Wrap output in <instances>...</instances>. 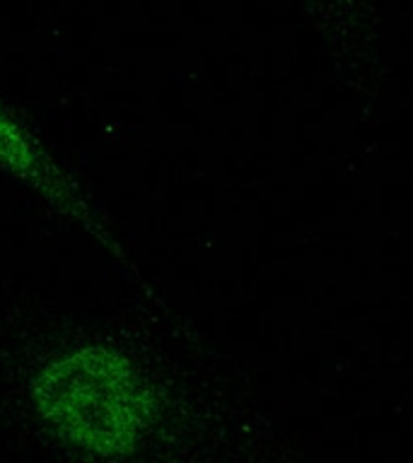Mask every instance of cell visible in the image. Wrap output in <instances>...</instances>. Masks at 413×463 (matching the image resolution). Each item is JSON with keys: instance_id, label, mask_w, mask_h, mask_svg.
I'll return each mask as SVG.
<instances>
[{"instance_id": "obj_1", "label": "cell", "mask_w": 413, "mask_h": 463, "mask_svg": "<svg viewBox=\"0 0 413 463\" xmlns=\"http://www.w3.org/2000/svg\"><path fill=\"white\" fill-rule=\"evenodd\" d=\"M36 412L68 444L97 456L136 447L150 420V396L126 357L85 345L58 357L34 379Z\"/></svg>"}, {"instance_id": "obj_2", "label": "cell", "mask_w": 413, "mask_h": 463, "mask_svg": "<svg viewBox=\"0 0 413 463\" xmlns=\"http://www.w3.org/2000/svg\"><path fill=\"white\" fill-rule=\"evenodd\" d=\"M0 165L20 176H39V157L34 145L0 109Z\"/></svg>"}]
</instances>
